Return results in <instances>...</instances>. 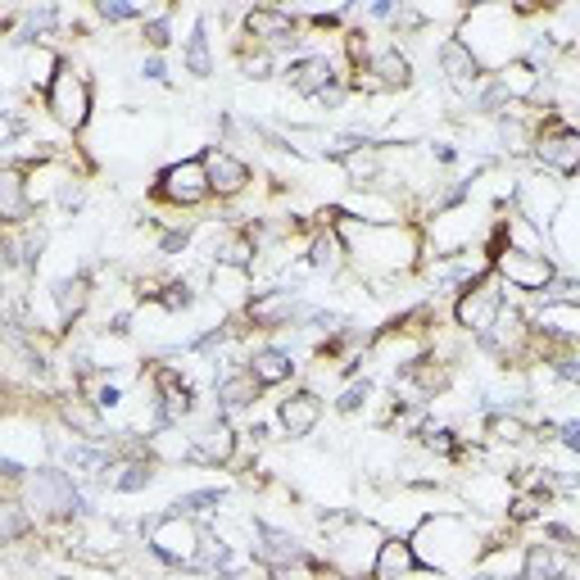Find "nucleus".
<instances>
[{"label":"nucleus","mask_w":580,"mask_h":580,"mask_svg":"<svg viewBox=\"0 0 580 580\" xmlns=\"http://www.w3.org/2000/svg\"><path fill=\"white\" fill-rule=\"evenodd\" d=\"M413 548H417V563L426 571H436V576H458V571H472L476 558L485 554V540L476 526H472V517L463 512H436V517H426V522L417 526V535H409Z\"/></svg>","instance_id":"1"},{"label":"nucleus","mask_w":580,"mask_h":580,"mask_svg":"<svg viewBox=\"0 0 580 580\" xmlns=\"http://www.w3.org/2000/svg\"><path fill=\"white\" fill-rule=\"evenodd\" d=\"M341 236L350 246V259L368 272H409L422 255L417 232L400 227V223H363L354 213H345Z\"/></svg>","instance_id":"2"},{"label":"nucleus","mask_w":580,"mask_h":580,"mask_svg":"<svg viewBox=\"0 0 580 580\" xmlns=\"http://www.w3.org/2000/svg\"><path fill=\"white\" fill-rule=\"evenodd\" d=\"M327 567L335 576H350V580H363V576H372L377 567V548H381V531L372 522H363V517H327Z\"/></svg>","instance_id":"3"},{"label":"nucleus","mask_w":580,"mask_h":580,"mask_svg":"<svg viewBox=\"0 0 580 580\" xmlns=\"http://www.w3.org/2000/svg\"><path fill=\"white\" fill-rule=\"evenodd\" d=\"M23 504L33 517H50V522H73V517L86 512V499L64 467H33L27 472Z\"/></svg>","instance_id":"4"},{"label":"nucleus","mask_w":580,"mask_h":580,"mask_svg":"<svg viewBox=\"0 0 580 580\" xmlns=\"http://www.w3.org/2000/svg\"><path fill=\"white\" fill-rule=\"evenodd\" d=\"M204 540H209V531H200L196 517H187V512H164V517H155V522H150V531H145L150 554H155L159 563H168V567H187V571L200 567Z\"/></svg>","instance_id":"5"},{"label":"nucleus","mask_w":580,"mask_h":580,"mask_svg":"<svg viewBox=\"0 0 580 580\" xmlns=\"http://www.w3.org/2000/svg\"><path fill=\"white\" fill-rule=\"evenodd\" d=\"M42 100H46V114L64 132H82L91 123V78L78 64H69V59H64V69L55 73V82Z\"/></svg>","instance_id":"6"},{"label":"nucleus","mask_w":580,"mask_h":580,"mask_svg":"<svg viewBox=\"0 0 580 580\" xmlns=\"http://www.w3.org/2000/svg\"><path fill=\"white\" fill-rule=\"evenodd\" d=\"M490 268H495V277H499L504 286L522 291V295H544L548 286L558 282V268H554V259H548L544 250H517V246H504V250L490 259Z\"/></svg>","instance_id":"7"},{"label":"nucleus","mask_w":580,"mask_h":580,"mask_svg":"<svg viewBox=\"0 0 580 580\" xmlns=\"http://www.w3.org/2000/svg\"><path fill=\"white\" fill-rule=\"evenodd\" d=\"M508 309V299H504V282L495 277H481V282H472L467 291H458V299H453V322L463 327V331H472V335H485L495 322H499V313Z\"/></svg>","instance_id":"8"},{"label":"nucleus","mask_w":580,"mask_h":580,"mask_svg":"<svg viewBox=\"0 0 580 580\" xmlns=\"http://www.w3.org/2000/svg\"><path fill=\"white\" fill-rule=\"evenodd\" d=\"M531 155H535V164L548 168V173L576 177V173H580V128L563 123V118H548V123L535 128Z\"/></svg>","instance_id":"9"},{"label":"nucleus","mask_w":580,"mask_h":580,"mask_svg":"<svg viewBox=\"0 0 580 580\" xmlns=\"http://www.w3.org/2000/svg\"><path fill=\"white\" fill-rule=\"evenodd\" d=\"M155 196L164 204H173V209H196V204H204L213 196L204 155L200 159H177V164H168L159 173V181H155Z\"/></svg>","instance_id":"10"},{"label":"nucleus","mask_w":580,"mask_h":580,"mask_svg":"<svg viewBox=\"0 0 580 580\" xmlns=\"http://www.w3.org/2000/svg\"><path fill=\"white\" fill-rule=\"evenodd\" d=\"M299 313H304V299H299V291H291V286L259 291V295L246 299V322H250L255 331H282V327H291Z\"/></svg>","instance_id":"11"},{"label":"nucleus","mask_w":580,"mask_h":580,"mask_svg":"<svg viewBox=\"0 0 580 580\" xmlns=\"http://www.w3.org/2000/svg\"><path fill=\"white\" fill-rule=\"evenodd\" d=\"M246 33L259 42V50H282V46H299L304 37V23L291 14V10H272V5H259L246 14Z\"/></svg>","instance_id":"12"},{"label":"nucleus","mask_w":580,"mask_h":580,"mask_svg":"<svg viewBox=\"0 0 580 580\" xmlns=\"http://www.w3.org/2000/svg\"><path fill=\"white\" fill-rule=\"evenodd\" d=\"M250 531H255V554H259V563H263L268 571L304 567V563H309V548H304L291 531L272 526V522H250Z\"/></svg>","instance_id":"13"},{"label":"nucleus","mask_w":580,"mask_h":580,"mask_svg":"<svg viewBox=\"0 0 580 580\" xmlns=\"http://www.w3.org/2000/svg\"><path fill=\"white\" fill-rule=\"evenodd\" d=\"M481 345L490 350V354H499L504 363H517V358H526L531 354V345H535V331H531V318H522L517 309H504L499 313V322L481 335Z\"/></svg>","instance_id":"14"},{"label":"nucleus","mask_w":580,"mask_h":580,"mask_svg":"<svg viewBox=\"0 0 580 580\" xmlns=\"http://www.w3.org/2000/svg\"><path fill=\"white\" fill-rule=\"evenodd\" d=\"M236 445H240L236 426L218 413V417H209L200 431L191 436V458H196V463H204V467H227L232 458H236Z\"/></svg>","instance_id":"15"},{"label":"nucleus","mask_w":580,"mask_h":580,"mask_svg":"<svg viewBox=\"0 0 580 580\" xmlns=\"http://www.w3.org/2000/svg\"><path fill=\"white\" fill-rule=\"evenodd\" d=\"M204 168H209V187H213L218 200H236L240 191L250 187V164L236 159L232 150H223V145L204 150Z\"/></svg>","instance_id":"16"},{"label":"nucleus","mask_w":580,"mask_h":580,"mask_svg":"<svg viewBox=\"0 0 580 580\" xmlns=\"http://www.w3.org/2000/svg\"><path fill=\"white\" fill-rule=\"evenodd\" d=\"M436 64H440L445 82L458 86V91H472V86H481V78H485V64H481V59H476L463 42H458V37H445V42H440Z\"/></svg>","instance_id":"17"},{"label":"nucleus","mask_w":580,"mask_h":580,"mask_svg":"<svg viewBox=\"0 0 580 580\" xmlns=\"http://www.w3.org/2000/svg\"><path fill=\"white\" fill-rule=\"evenodd\" d=\"M282 78L291 82V91H299V96H322V91H331L335 86V64L327 55H299V59H291V64L282 69Z\"/></svg>","instance_id":"18"},{"label":"nucleus","mask_w":580,"mask_h":580,"mask_svg":"<svg viewBox=\"0 0 580 580\" xmlns=\"http://www.w3.org/2000/svg\"><path fill=\"white\" fill-rule=\"evenodd\" d=\"M526 580H567L571 571H576V554L567 544H548V540H540V544H526Z\"/></svg>","instance_id":"19"},{"label":"nucleus","mask_w":580,"mask_h":580,"mask_svg":"<svg viewBox=\"0 0 580 580\" xmlns=\"http://www.w3.org/2000/svg\"><path fill=\"white\" fill-rule=\"evenodd\" d=\"M277 422H282V431H286L291 440L313 436L318 422H322V400H318V390H295L291 400H282Z\"/></svg>","instance_id":"20"},{"label":"nucleus","mask_w":580,"mask_h":580,"mask_svg":"<svg viewBox=\"0 0 580 580\" xmlns=\"http://www.w3.org/2000/svg\"><path fill=\"white\" fill-rule=\"evenodd\" d=\"M526 548L517 544H485V554L472 567V580H526Z\"/></svg>","instance_id":"21"},{"label":"nucleus","mask_w":580,"mask_h":580,"mask_svg":"<svg viewBox=\"0 0 580 580\" xmlns=\"http://www.w3.org/2000/svg\"><path fill=\"white\" fill-rule=\"evenodd\" d=\"M413 571H422L413 540H409V535H386L381 548H377L372 580H404V576H413Z\"/></svg>","instance_id":"22"},{"label":"nucleus","mask_w":580,"mask_h":580,"mask_svg":"<svg viewBox=\"0 0 580 580\" xmlns=\"http://www.w3.org/2000/svg\"><path fill=\"white\" fill-rule=\"evenodd\" d=\"M363 73H368L381 91H404L413 82V64H409V55L400 46H377L372 59L363 64Z\"/></svg>","instance_id":"23"},{"label":"nucleus","mask_w":580,"mask_h":580,"mask_svg":"<svg viewBox=\"0 0 580 580\" xmlns=\"http://www.w3.org/2000/svg\"><path fill=\"white\" fill-rule=\"evenodd\" d=\"M27 213H33V196H27V173L19 164H10L5 173H0V218H5V227H23Z\"/></svg>","instance_id":"24"},{"label":"nucleus","mask_w":580,"mask_h":580,"mask_svg":"<svg viewBox=\"0 0 580 580\" xmlns=\"http://www.w3.org/2000/svg\"><path fill=\"white\" fill-rule=\"evenodd\" d=\"M341 168H345V177L354 181V187L377 191L381 177H386V150H381V141H368V145L350 150V155L341 159Z\"/></svg>","instance_id":"25"},{"label":"nucleus","mask_w":580,"mask_h":580,"mask_svg":"<svg viewBox=\"0 0 580 580\" xmlns=\"http://www.w3.org/2000/svg\"><path fill=\"white\" fill-rule=\"evenodd\" d=\"M109 490L118 495H141L145 485H155V458L150 453H132V458H114V467L105 472Z\"/></svg>","instance_id":"26"},{"label":"nucleus","mask_w":580,"mask_h":580,"mask_svg":"<svg viewBox=\"0 0 580 580\" xmlns=\"http://www.w3.org/2000/svg\"><path fill=\"white\" fill-rule=\"evenodd\" d=\"M495 86L504 91V100L517 105V100H535L540 96V69L526 64V59H508V64H499L495 73Z\"/></svg>","instance_id":"27"},{"label":"nucleus","mask_w":580,"mask_h":580,"mask_svg":"<svg viewBox=\"0 0 580 580\" xmlns=\"http://www.w3.org/2000/svg\"><path fill=\"white\" fill-rule=\"evenodd\" d=\"M259 381H255V372L250 368H232V372H223L218 377V413L227 417V413H240V409H255L259 404Z\"/></svg>","instance_id":"28"},{"label":"nucleus","mask_w":580,"mask_h":580,"mask_svg":"<svg viewBox=\"0 0 580 580\" xmlns=\"http://www.w3.org/2000/svg\"><path fill=\"white\" fill-rule=\"evenodd\" d=\"M50 304H55V318H59V322L82 318V309L91 304V277H86V272H73V277H59V282L50 286Z\"/></svg>","instance_id":"29"},{"label":"nucleus","mask_w":580,"mask_h":580,"mask_svg":"<svg viewBox=\"0 0 580 580\" xmlns=\"http://www.w3.org/2000/svg\"><path fill=\"white\" fill-rule=\"evenodd\" d=\"M246 368L255 372V381H259V386H286V381L295 377L299 363L291 358V350L268 345V350H255V354L246 358Z\"/></svg>","instance_id":"30"},{"label":"nucleus","mask_w":580,"mask_h":580,"mask_svg":"<svg viewBox=\"0 0 580 580\" xmlns=\"http://www.w3.org/2000/svg\"><path fill=\"white\" fill-rule=\"evenodd\" d=\"M59 417H64V426H73V436H82L86 445L105 440V413L91 400H64L59 404Z\"/></svg>","instance_id":"31"},{"label":"nucleus","mask_w":580,"mask_h":580,"mask_svg":"<svg viewBox=\"0 0 580 580\" xmlns=\"http://www.w3.org/2000/svg\"><path fill=\"white\" fill-rule=\"evenodd\" d=\"M309 263H313L318 272H341V268L350 263V246H345L341 227L313 232V240H309Z\"/></svg>","instance_id":"32"},{"label":"nucleus","mask_w":580,"mask_h":580,"mask_svg":"<svg viewBox=\"0 0 580 580\" xmlns=\"http://www.w3.org/2000/svg\"><path fill=\"white\" fill-rule=\"evenodd\" d=\"M145 453L155 463H181V458H191V436H181L177 426H155L145 436Z\"/></svg>","instance_id":"33"},{"label":"nucleus","mask_w":580,"mask_h":580,"mask_svg":"<svg viewBox=\"0 0 580 580\" xmlns=\"http://www.w3.org/2000/svg\"><path fill=\"white\" fill-rule=\"evenodd\" d=\"M187 73H196V78H209V73H213V55H209V27H204V19L191 27V37H187Z\"/></svg>","instance_id":"34"},{"label":"nucleus","mask_w":580,"mask_h":580,"mask_svg":"<svg viewBox=\"0 0 580 580\" xmlns=\"http://www.w3.org/2000/svg\"><path fill=\"white\" fill-rule=\"evenodd\" d=\"M485 436H490L495 445H522L531 436V426L522 417H508V413H490V422H485Z\"/></svg>","instance_id":"35"},{"label":"nucleus","mask_w":580,"mask_h":580,"mask_svg":"<svg viewBox=\"0 0 580 580\" xmlns=\"http://www.w3.org/2000/svg\"><path fill=\"white\" fill-rule=\"evenodd\" d=\"M33 522H37V517L27 512V504H23V499H5V508H0V535H5L10 544H19Z\"/></svg>","instance_id":"36"},{"label":"nucleus","mask_w":580,"mask_h":580,"mask_svg":"<svg viewBox=\"0 0 580 580\" xmlns=\"http://www.w3.org/2000/svg\"><path fill=\"white\" fill-rule=\"evenodd\" d=\"M540 508H544V490H522V495H512V499H508V526L535 522Z\"/></svg>","instance_id":"37"},{"label":"nucleus","mask_w":580,"mask_h":580,"mask_svg":"<svg viewBox=\"0 0 580 580\" xmlns=\"http://www.w3.org/2000/svg\"><path fill=\"white\" fill-rule=\"evenodd\" d=\"M223 490H213V485H209V490H187V495H181L177 499V512H187V517H204V512H213V508H223Z\"/></svg>","instance_id":"38"},{"label":"nucleus","mask_w":580,"mask_h":580,"mask_svg":"<svg viewBox=\"0 0 580 580\" xmlns=\"http://www.w3.org/2000/svg\"><path fill=\"white\" fill-rule=\"evenodd\" d=\"M417 436H422V445L431 449V453H440V458H458V436L449 431V426H431V422H426Z\"/></svg>","instance_id":"39"},{"label":"nucleus","mask_w":580,"mask_h":580,"mask_svg":"<svg viewBox=\"0 0 580 580\" xmlns=\"http://www.w3.org/2000/svg\"><path fill=\"white\" fill-rule=\"evenodd\" d=\"M159 304L168 313H187L191 304H196V291L187 286V282H164V291H159Z\"/></svg>","instance_id":"40"},{"label":"nucleus","mask_w":580,"mask_h":580,"mask_svg":"<svg viewBox=\"0 0 580 580\" xmlns=\"http://www.w3.org/2000/svg\"><path fill=\"white\" fill-rule=\"evenodd\" d=\"M96 14H100L105 23H132V19L145 23V10H141V5H128V0H100Z\"/></svg>","instance_id":"41"},{"label":"nucleus","mask_w":580,"mask_h":580,"mask_svg":"<svg viewBox=\"0 0 580 580\" xmlns=\"http://www.w3.org/2000/svg\"><path fill=\"white\" fill-rule=\"evenodd\" d=\"M141 37L150 42V50H164V46L173 42V23H168V14L145 19V23H141Z\"/></svg>","instance_id":"42"},{"label":"nucleus","mask_w":580,"mask_h":580,"mask_svg":"<svg viewBox=\"0 0 580 580\" xmlns=\"http://www.w3.org/2000/svg\"><path fill=\"white\" fill-rule=\"evenodd\" d=\"M368 400H372V381H354V386H345L341 400H335V409H341V413H358Z\"/></svg>","instance_id":"43"},{"label":"nucleus","mask_w":580,"mask_h":580,"mask_svg":"<svg viewBox=\"0 0 580 580\" xmlns=\"http://www.w3.org/2000/svg\"><path fill=\"white\" fill-rule=\"evenodd\" d=\"M91 404H96L100 413H114L118 404H123V390H118V386H109V381H105V386H100L96 394H91Z\"/></svg>","instance_id":"44"},{"label":"nucleus","mask_w":580,"mask_h":580,"mask_svg":"<svg viewBox=\"0 0 580 580\" xmlns=\"http://www.w3.org/2000/svg\"><path fill=\"white\" fill-rule=\"evenodd\" d=\"M240 64H246L250 78H268V73H272V50H255V55L240 59Z\"/></svg>","instance_id":"45"},{"label":"nucleus","mask_w":580,"mask_h":580,"mask_svg":"<svg viewBox=\"0 0 580 580\" xmlns=\"http://www.w3.org/2000/svg\"><path fill=\"white\" fill-rule=\"evenodd\" d=\"M141 73H145L150 82H168V64H164V59H159V55H150V59H145V64H141Z\"/></svg>","instance_id":"46"}]
</instances>
